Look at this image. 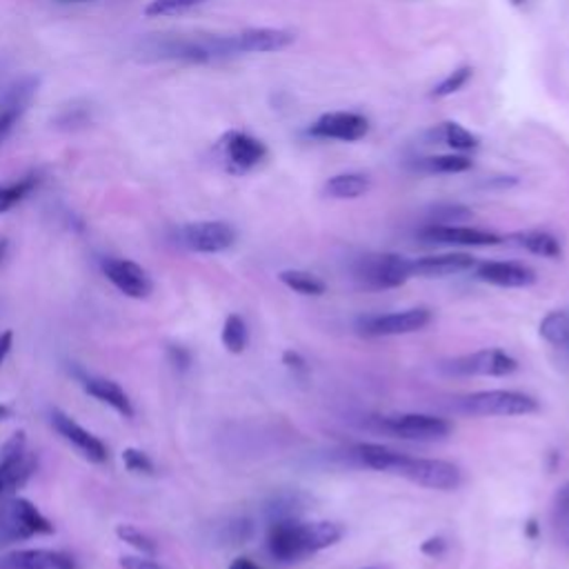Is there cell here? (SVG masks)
Segmentation results:
<instances>
[{"instance_id":"22","label":"cell","mask_w":569,"mask_h":569,"mask_svg":"<svg viewBox=\"0 0 569 569\" xmlns=\"http://www.w3.org/2000/svg\"><path fill=\"white\" fill-rule=\"evenodd\" d=\"M402 456H405L402 451H396L391 447L376 445V442H362L353 447V458L362 467H369L373 471H385V473H396Z\"/></svg>"},{"instance_id":"6","label":"cell","mask_w":569,"mask_h":569,"mask_svg":"<svg viewBox=\"0 0 569 569\" xmlns=\"http://www.w3.org/2000/svg\"><path fill=\"white\" fill-rule=\"evenodd\" d=\"M393 476H402L420 487L438 491H451L462 482L460 469L453 462L440 458H413L407 453L402 456Z\"/></svg>"},{"instance_id":"13","label":"cell","mask_w":569,"mask_h":569,"mask_svg":"<svg viewBox=\"0 0 569 569\" xmlns=\"http://www.w3.org/2000/svg\"><path fill=\"white\" fill-rule=\"evenodd\" d=\"M49 420H51V427L58 431V436L64 442H69L82 458H87L89 462H96V465L107 462V458H109L107 445L96 433L84 429L76 418L64 413L62 409H51Z\"/></svg>"},{"instance_id":"29","label":"cell","mask_w":569,"mask_h":569,"mask_svg":"<svg viewBox=\"0 0 569 569\" xmlns=\"http://www.w3.org/2000/svg\"><path fill=\"white\" fill-rule=\"evenodd\" d=\"M278 278L284 287L300 296H322L327 289V284L316 273L305 269H284L278 273Z\"/></svg>"},{"instance_id":"35","label":"cell","mask_w":569,"mask_h":569,"mask_svg":"<svg viewBox=\"0 0 569 569\" xmlns=\"http://www.w3.org/2000/svg\"><path fill=\"white\" fill-rule=\"evenodd\" d=\"M122 462L124 467L131 471V473H144V476H151L153 473V460L149 458V453H144L142 449H136V447H127L122 451Z\"/></svg>"},{"instance_id":"28","label":"cell","mask_w":569,"mask_h":569,"mask_svg":"<svg viewBox=\"0 0 569 569\" xmlns=\"http://www.w3.org/2000/svg\"><path fill=\"white\" fill-rule=\"evenodd\" d=\"M542 340H547L549 345L558 347V349H569V311L565 309H556L549 311L538 327Z\"/></svg>"},{"instance_id":"43","label":"cell","mask_w":569,"mask_h":569,"mask_svg":"<svg viewBox=\"0 0 569 569\" xmlns=\"http://www.w3.org/2000/svg\"><path fill=\"white\" fill-rule=\"evenodd\" d=\"M11 407L9 405H0V422H4V420H9L11 418Z\"/></svg>"},{"instance_id":"39","label":"cell","mask_w":569,"mask_h":569,"mask_svg":"<svg viewBox=\"0 0 569 569\" xmlns=\"http://www.w3.org/2000/svg\"><path fill=\"white\" fill-rule=\"evenodd\" d=\"M445 547H447V545H445L442 538H429L427 542H422V551L429 553V556H433V558L440 556V553L445 551Z\"/></svg>"},{"instance_id":"17","label":"cell","mask_w":569,"mask_h":569,"mask_svg":"<svg viewBox=\"0 0 569 569\" xmlns=\"http://www.w3.org/2000/svg\"><path fill=\"white\" fill-rule=\"evenodd\" d=\"M38 91V78L24 76L16 80L0 100V142L11 133L16 122L22 118Z\"/></svg>"},{"instance_id":"14","label":"cell","mask_w":569,"mask_h":569,"mask_svg":"<svg viewBox=\"0 0 569 569\" xmlns=\"http://www.w3.org/2000/svg\"><path fill=\"white\" fill-rule=\"evenodd\" d=\"M367 131H369V120L362 113H356V111L322 113L307 129V133L313 136V138L342 140V142H356V140L365 138Z\"/></svg>"},{"instance_id":"2","label":"cell","mask_w":569,"mask_h":569,"mask_svg":"<svg viewBox=\"0 0 569 569\" xmlns=\"http://www.w3.org/2000/svg\"><path fill=\"white\" fill-rule=\"evenodd\" d=\"M53 533V522L27 498L0 500V547Z\"/></svg>"},{"instance_id":"34","label":"cell","mask_w":569,"mask_h":569,"mask_svg":"<svg viewBox=\"0 0 569 569\" xmlns=\"http://www.w3.org/2000/svg\"><path fill=\"white\" fill-rule=\"evenodd\" d=\"M469 216L471 211L462 204H438L429 213V224H458Z\"/></svg>"},{"instance_id":"1","label":"cell","mask_w":569,"mask_h":569,"mask_svg":"<svg viewBox=\"0 0 569 569\" xmlns=\"http://www.w3.org/2000/svg\"><path fill=\"white\" fill-rule=\"evenodd\" d=\"M340 538V525L329 520L305 522L298 518H278L269 525L267 549L280 562H298L316 551L336 545Z\"/></svg>"},{"instance_id":"7","label":"cell","mask_w":569,"mask_h":569,"mask_svg":"<svg viewBox=\"0 0 569 569\" xmlns=\"http://www.w3.org/2000/svg\"><path fill=\"white\" fill-rule=\"evenodd\" d=\"M378 427L389 436L420 442L442 440L451 433V422L431 413H391L382 416Z\"/></svg>"},{"instance_id":"30","label":"cell","mask_w":569,"mask_h":569,"mask_svg":"<svg viewBox=\"0 0 569 569\" xmlns=\"http://www.w3.org/2000/svg\"><path fill=\"white\" fill-rule=\"evenodd\" d=\"M220 340L229 353H242L249 345V329H247L244 318L238 313H229L224 318Z\"/></svg>"},{"instance_id":"5","label":"cell","mask_w":569,"mask_h":569,"mask_svg":"<svg viewBox=\"0 0 569 569\" xmlns=\"http://www.w3.org/2000/svg\"><path fill=\"white\" fill-rule=\"evenodd\" d=\"M356 278L365 289H393L413 278L411 260L400 253L365 256L356 264Z\"/></svg>"},{"instance_id":"15","label":"cell","mask_w":569,"mask_h":569,"mask_svg":"<svg viewBox=\"0 0 569 569\" xmlns=\"http://www.w3.org/2000/svg\"><path fill=\"white\" fill-rule=\"evenodd\" d=\"M425 242L453 244V247H489L498 244L502 238L487 229L465 227V224H427L418 231Z\"/></svg>"},{"instance_id":"27","label":"cell","mask_w":569,"mask_h":569,"mask_svg":"<svg viewBox=\"0 0 569 569\" xmlns=\"http://www.w3.org/2000/svg\"><path fill=\"white\" fill-rule=\"evenodd\" d=\"M513 240H516L518 247L527 249L533 256H542V258H558L560 256V242L549 231H540V229L518 231L513 236Z\"/></svg>"},{"instance_id":"41","label":"cell","mask_w":569,"mask_h":569,"mask_svg":"<svg viewBox=\"0 0 569 569\" xmlns=\"http://www.w3.org/2000/svg\"><path fill=\"white\" fill-rule=\"evenodd\" d=\"M282 360H284V365H289V367L305 369V360H302L298 353H293V351H287V353L282 356Z\"/></svg>"},{"instance_id":"44","label":"cell","mask_w":569,"mask_h":569,"mask_svg":"<svg viewBox=\"0 0 569 569\" xmlns=\"http://www.w3.org/2000/svg\"><path fill=\"white\" fill-rule=\"evenodd\" d=\"M62 2H87V0H62Z\"/></svg>"},{"instance_id":"40","label":"cell","mask_w":569,"mask_h":569,"mask_svg":"<svg viewBox=\"0 0 569 569\" xmlns=\"http://www.w3.org/2000/svg\"><path fill=\"white\" fill-rule=\"evenodd\" d=\"M229 569H260L251 558H244V556H240V558H236V560H231V565H229Z\"/></svg>"},{"instance_id":"4","label":"cell","mask_w":569,"mask_h":569,"mask_svg":"<svg viewBox=\"0 0 569 569\" xmlns=\"http://www.w3.org/2000/svg\"><path fill=\"white\" fill-rule=\"evenodd\" d=\"M38 458L27 449V433L16 431L0 447V500L16 496V491L33 476Z\"/></svg>"},{"instance_id":"23","label":"cell","mask_w":569,"mask_h":569,"mask_svg":"<svg viewBox=\"0 0 569 569\" xmlns=\"http://www.w3.org/2000/svg\"><path fill=\"white\" fill-rule=\"evenodd\" d=\"M369 187H371L369 176H365L360 171H347V173L331 176L325 182L322 193L333 200H353V198L365 196L369 191Z\"/></svg>"},{"instance_id":"36","label":"cell","mask_w":569,"mask_h":569,"mask_svg":"<svg viewBox=\"0 0 569 569\" xmlns=\"http://www.w3.org/2000/svg\"><path fill=\"white\" fill-rule=\"evenodd\" d=\"M122 569H167L162 562L153 560L151 556H122L120 558Z\"/></svg>"},{"instance_id":"21","label":"cell","mask_w":569,"mask_h":569,"mask_svg":"<svg viewBox=\"0 0 569 569\" xmlns=\"http://www.w3.org/2000/svg\"><path fill=\"white\" fill-rule=\"evenodd\" d=\"M476 267V258L469 253L460 251H449V253H431L411 260V276L418 278H445V276H456L465 273Z\"/></svg>"},{"instance_id":"9","label":"cell","mask_w":569,"mask_h":569,"mask_svg":"<svg viewBox=\"0 0 569 569\" xmlns=\"http://www.w3.org/2000/svg\"><path fill=\"white\" fill-rule=\"evenodd\" d=\"M431 322V311L427 307H411L402 311L365 316L358 320V331L365 336H405L425 329Z\"/></svg>"},{"instance_id":"25","label":"cell","mask_w":569,"mask_h":569,"mask_svg":"<svg viewBox=\"0 0 569 569\" xmlns=\"http://www.w3.org/2000/svg\"><path fill=\"white\" fill-rule=\"evenodd\" d=\"M429 138H431V142H445V144H449L451 149H456V151H469V149H476L478 147V136L476 133H471L469 129H465L462 124H458V122H440L438 127H433L431 131H429Z\"/></svg>"},{"instance_id":"19","label":"cell","mask_w":569,"mask_h":569,"mask_svg":"<svg viewBox=\"0 0 569 569\" xmlns=\"http://www.w3.org/2000/svg\"><path fill=\"white\" fill-rule=\"evenodd\" d=\"M0 569H76V560L58 549H16L0 558Z\"/></svg>"},{"instance_id":"18","label":"cell","mask_w":569,"mask_h":569,"mask_svg":"<svg viewBox=\"0 0 569 569\" xmlns=\"http://www.w3.org/2000/svg\"><path fill=\"white\" fill-rule=\"evenodd\" d=\"M476 278L505 289H520L536 282V271L525 262L513 260H487L476 267Z\"/></svg>"},{"instance_id":"32","label":"cell","mask_w":569,"mask_h":569,"mask_svg":"<svg viewBox=\"0 0 569 569\" xmlns=\"http://www.w3.org/2000/svg\"><path fill=\"white\" fill-rule=\"evenodd\" d=\"M116 536L122 542H127L129 547H133L138 553H142V556H153L158 551L156 540L149 533H144L142 529H138L136 525H118L116 527Z\"/></svg>"},{"instance_id":"3","label":"cell","mask_w":569,"mask_h":569,"mask_svg":"<svg viewBox=\"0 0 569 569\" xmlns=\"http://www.w3.org/2000/svg\"><path fill=\"white\" fill-rule=\"evenodd\" d=\"M458 409L471 416H529L538 411L536 398L522 391L511 389H489V391H473L458 400Z\"/></svg>"},{"instance_id":"33","label":"cell","mask_w":569,"mask_h":569,"mask_svg":"<svg viewBox=\"0 0 569 569\" xmlns=\"http://www.w3.org/2000/svg\"><path fill=\"white\" fill-rule=\"evenodd\" d=\"M469 78H471V67L462 64V67L449 71V73L431 89V96H433V98H447V96L460 91V89L469 82Z\"/></svg>"},{"instance_id":"37","label":"cell","mask_w":569,"mask_h":569,"mask_svg":"<svg viewBox=\"0 0 569 569\" xmlns=\"http://www.w3.org/2000/svg\"><path fill=\"white\" fill-rule=\"evenodd\" d=\"M167 353H169V360H171V365H173L176 369H187V367L191 365V353H189V349L182 347V345H171V347L167 349Z\"/></svg>"},{"instance_id":"10","label":"cell","mask_w":569,"mask_h":569,"mask_svg":"<svg viewBox=\"0 0 569 569\" xmlns=\"http://www.w3.org/2000/svg\"><path fill=\"white\" fill-rule=\"evenodd\" d=\"M180 242L196 253H220L236 242V229L224 220H196L178 231Z\"/></svg>"},{"instance_id":"24","label":"cell","mask_w":569,"mask_h":569,"mask_svg":"<svg viewBox=\"0 0 569 569\" xmlns=\"http://www.w3.org/2000/svg\"><path fill=\"white\" fill-rule=\"evenodd\" d=\"M40 182H42L40 171H29L18 180L0 182V213H7L16 204H20L29 193H33L38 189Z\"/></svg>"},{"instance_id":"31","label":"cell","mask_w":569,"mask_h":569,"mask_svg":"<svg viewBox=\"0 0 569 569\" xmlns=\"http://www.w3.org/2000/svg\"><path fill=\"white\" fill-rule=\"evenodd\" d=\"M207 0H149L144 7L147 18H171V16H182Z\"/></svg>"},{"instance_id":"8","label":"cell","mask_w":569,"mask_h":569,"mask_svg":"<svg viewBox=\"0 0 569 569\" xmlns=\"http://www.w3.org/2000/svg\"><path fill=\"white\" fill-rule=\"evenodd\" d=\"M447 373L453 376H489V378H502L518 369V360L502 351V349H478L465 356H458L442 365Z\"/></svg>"},{"instance_id":"11","label":"cell","mask_w":569,"mask_h":569,"mask_svg":"<svg viewBox=\"0 0 569 569\" xmlns=\"http://www.w3.org/2000/svg\"><path fill=\"white\" fill-rule=\"evenodd\" d=\"M218 151L224 160L227 171L231 173H247L267 158L264 142L238 129H231L220 138Z\"/></svg>"},{"instance_id":"12","label":"cell","mask_w":569,"mask_h":569,"mask_svg":"<svg viewBox=\"0 0 569 569\" xmlns=\"http://www.w3.org/2000/svg\"><path fill=\"white\" fill-rule=\"evenodd\" d=\"M100 269L104 278L127 298L142 300V298H149L153 291V280L149 271L129 258H113V256L102 258Z\"/></svg>"},{"instance_id":"42","label":"cell","mask_w":569,"mask_h":569,"mask_svg":"<svg viewBox=\"0 0 569 569\" xmlns=\"http://www.w3.org/2000/svg\"><path fill=\"white\" fill-rule=\"evenodd\" d=\"M7 256H9V238H7V236H0V267L4 264Z\"/></svg>"},{"instance_id":"38","label":"cell","mask_w":569,"mask_h":569,"mask_svg":"<svg viewBox=\"0 0 569 569\" xmlns=\"http://www.w3.org/2000/svg\"><path fill=\"white\" fill-rule=\"evenodd\" d=\"M11 347H13V331H11V329L0 331V367H2V362L7 360Z\"/></svg>"},{"instance_id":"16","label":"cell","mask_w":569,"mask_h":569,"mask_svg":"<svg viewBox=\"0 0 569 569\" xmlns=\"http://www.w3.org/2000/svg\"><path fill=\"white\" fill-rule=\"evenodd\" d=\"M296 40L293 31L276 27H253L240 33H231L233 53H271L282 51Z\"/></svg>"},{"instance_id":"20","label":"cell","mask_w":569,"mask_h":569,"mask_svg":"<svg viewBox=\"0 0 569 569\" xmlns=\"http://www.w3.org/2000/svg\"><path fill=\"white\" fill-rule=\"evenodd\" d=\"M78 380H80V387L84 389V393H89L98 402L111 407L122 418H131L133 416V402H131L129 393L116 380L104 378V376L82 373V371L78 373Z\"/></svg>"},{"instance_id":"26","label":"cell","mask_w":569,"mask_h":569,"mask_svg":"<svg viewBox=\"0 0 569 569\" xmlns=\"http://www.w3.org/2000/svg\"><path fill=\"white\" fill-rule=\"evenodd\" d=\"M413 167L422 173H462L471 169V160L465 153H438L418 158Z\"/></svg>"}]
</instances>
